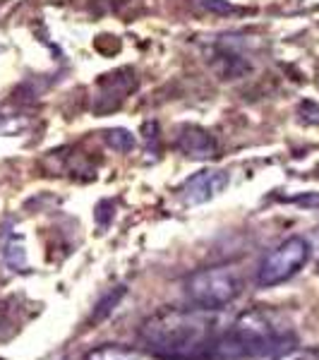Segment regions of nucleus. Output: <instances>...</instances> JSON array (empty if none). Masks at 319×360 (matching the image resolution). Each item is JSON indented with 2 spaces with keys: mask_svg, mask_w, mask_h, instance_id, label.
Returning <instances> with one entry per match:
<instances>
[{
  "mask_svg": "<svg viewBox=\"0 0 319 360\" xmlns=\"http://www.w3.org/2000/svg\"><path fill=\"white\" fill-rule=\"evenodd\" d=\"M295 344V336L286 324H281L276 315L266 310L242 312L226 329L219 341V360H242V358H264L283 356Z\"/></svg>",
  "mask_w": 319,
  "mask_h": 360,
  "instance_id": "f03ea898",
  "label": "nucleus"
},
{
  "mask_svg": "<svg viewBox=\"0 0 319 360\" xmlns=\"http://www.w3.org/2000/svg\"><path fill=\"white\" fill-rule=\"evenodd\" d=\"M185 291L202 310H221L240 295L242 281L233 266H209V269L195 271L188 278Z\"/></svg>",
  "mask_w": 319,
  "mask_h": 360,
  "instance_id": "7ed1b4c3",
  "label": "nucleus"
},
{
  "mask_svg": "<svg viewBox=\"0 0 319 360\" xmlns=\"http://www.w3.org/2000/svg\"><path fill=\"white\" fill-rule=\"evenodd\" d=\"M123 293H125L123 288H118V291H115V295H113V293L108 295V300H103V303L98 305V307H101V310L96 312V317H94V319H101L103 315H108V312H111V307H115V303H118V298H120V295H123Z\"/></svg>",
  "mask_w": 319,
  "mask_h": 360,
  "instance_id": "4468645a",
  "label": "nucleus"
},
{
  "mask_svg": "<svg viewBox=\"0 0 319 360\" xmlns=\"http://www.w3.org/2000/svg\"><path fill=\"white\" fill-rule=\"evenodd\" d=\"M106 142L108 147H113L115 152H132L135 149V137H132V132L123 130V127H113V130L106 132Z\"/></svg>",
  "mask_w": 319,
  "mask_h": 360,
  "instance_id": "1a4fd4ad",
  "label": "nucleus"
},
{
  "mask_svg": "<svg viewBox=\"0 0 319 360\" xmlns=\"http://www.w3.org/2000/svg\"><path fill=\"white\" fill-rule=\"evenodd\" d=\"M5 259H8V264L10 266H20V269H25V248L22 245H17L15 240H10L8 245H5Z\"/></svg>",
  "mask_w": 319,
  "mask_h": 360,
  "instance_id": "f8f14e48",
  "label": "nucleus"
},
{
  "mask_svg": "<svg viewBox=\"0 0 319 360\" xmlns=\"http://www.w3.org/2000/svg\"><path fill=\"white\" fill-rule=\"evenodd\" d=\"M298 115H300V120L307 123V125H319V103L303 101L298 106Z\"/></svg>",
  "mask_w": 319,
  "mask_h": 360,
  "instance_id": "ddd939ff",
  "label": "nucleus"
},
{
  "mask_svg": "<svg viewBox=\"0 0 319 360\" xmlns=\"http://www.w3.org/2000/svg\"><path fill=\"white\" fill-rule=\"evenodd\" d=\"M86 360H137V356L127 348H118V346H106V348H96L91 351Z\"/></svg>",
  "mask_w": 319,
  "mask_h": 360,
  "instance_id": "9d476101",
  "label": "nucleus"
},
{
  "mask_svg": "<svg viewBox=\"0 0 319 360\" xmlns=\"http://www.w3.org/2000/svg\"><path fill=\"white\" fill-rule=\"evenodd\" d=\"M228 173L226 171H200L183 183L181 197L185 205H204L228 188Z\"/></svg>",
  "mask_w": 319,
  "mask_h": 360,
  "instance_id": "423d86ee",
  "label": "nucleus"
},
{
  "mask_svg": "<svg viewBox=\"0 0 319 360\" xmlns=\"http://www.w3.org/2000/svg\"><path fill=\"white\" fill-rule=\"evenodd\" d=\"M135 84H137L135 72H132V70H127V68L118 70V72H113V75H106V77L96 84L94 103H91L94 113L103 115V113L115 111V108H118L120 103L127 98V94L135 89Z\"/></svg>",
  "mask_w": 319,
  "mask_h": 360,
  "instance_id": "39448f33",
  "label": "nucleus"
},
{
  "mask_svg": "<svg viewBox=\"0 0 319 360\" xmlns=\"http://www.w3.org/2000/svg\"><path fill=\"white\" fill-rule=\"evenodd\" d=\"M176 147H178V152H183L185 156L197 159V161L214 159L219 152V144H216V139H214V135L200 125H183L181 130H178Z\"/></svg>",
  "mask_w": 319,
  "mask_h": 360,
  "instance_id": "0eeeda50",
  "label": "nucleus"
},
{
  "mask_svg": "<svg viewBox=\"0 0 319 360\" xmlns=\"http://www.w3.org/2000/svg\"><path fill=\"white\" fill-rule=\"evenodd\" d=\"M211 60H214V70H216L223 79H237L250 72V63L242 56L233 53V51H226V49L216 51V56H214Z\"/></svg>",
  "mask_w": 319,
  "mask_h": 360,
  "instance_id": "6e6552de",
  "label": "nucleus"
},
{
  "mask_svg": "<svg viewBox=\"0 0 319 360\" xmlns=\"http://www.w3.org/2000/svg\"><path fill=\"white\" fill-rule=\"evenodd\" d=\"M214 310H164L144 324L142 341L161 360H216L219 329Z\"/></svg>",
  "mask_w": 319,
  "mask_h": 360,
  "instance_id": "f257e3e1",
  "label": "nucleus"
},
{
  "mask_svg": "<svg viewBox=\"0 0 319 360\" xmlns=\"http://www.w3.org/2000/svg\"><path fill=\"white\" fill-rule=\"evenodd\" d=\"M193 5L200 13H209V15H230L235 10L226 0H193Z\"/></svg>",
  "mask_w": 319,
  "mask_h": 360,
  "instance_id": "9b49d317",
  "label": "nucleus"
},
{
  "mask_svg": "<svg viewBox=\"0 0 319 360\" xmlns=\"http://www.w3.org/2000/svg\"><path fill=\"white\" fill-rule=\"evenodd\" d=\"M310 243L300 236L286 238L276 250H271L269 255L262 259L257 269V283L262 288L278 286L286 283L288 278H293L303 266L310 262Z\"/></svg>",
  "mask_w": 319,
  "mask_h": 360,
  "instance_id": "20e7f679",
  "label": "nucleus"
}]
</instances>
